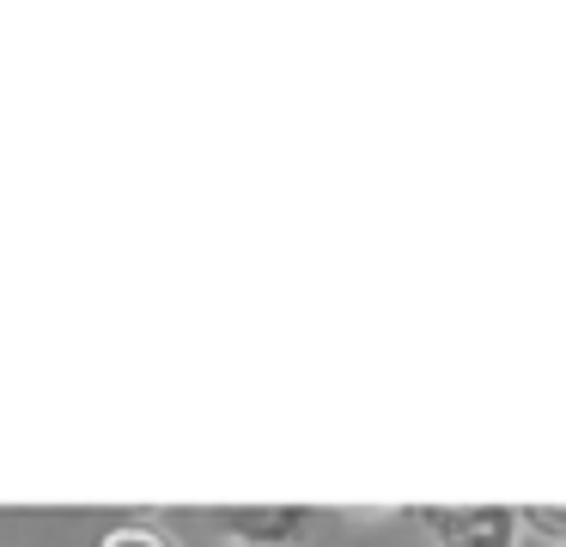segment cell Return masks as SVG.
<instances>
[{
  "instance_id": "3",
  "label": "cell",
  "mask_w": 566,
  "mask_h": 547,
  "mask_svg": "<svg viewBox=\"0 0 566 547\" xmlns=\"http://www.w3.org/2000/svg\"><path fill=\"white\" fill-rule=\"evenodd\" d=\"M98 547H177V541L159 529V523H116Z\"/></svg>"
},
{
  "instance_id": "1",
  "label": "cell",
  "mask_w": 566,
  "mask_h": 547,
  "mask_svg": "<svg viewBox=\"0 0 566 547\" xmlns=\"http://www.w3.org/2000/svg\"><path fill=\"white\" fill-rule=\"evenodd\" d=\"M420 523L439 535V547H517V517L512 505H420Z\"/></svg>"
},
{
  "instance_id": "4",
  "label": "cell",
  "mask_w": 566,
  "mask_h": 547,
  "mask_svg": "<svg viewBox=\"0 0 566 547\" xmlns=\"http://www.w3.org/2000/svg\"><path fill=\"white\" fill-rule=\"evenodd\" d=\"M517 517H524V529H536L542 541L566 547V505H524Z\"/></svg>"
},
{
  "instance_id": "2",
  "label": "cell",
  "mask_w": 566,
  "mask_h": 547,
  "mask_svg": "<svg viewBox=\"0 0 566 547\" xmlns=\"http://www.w3.org/2000/svg\"><path fill=\"white\" fill-rule=\"evenodd\" d=\"M220 523L232 529V541H244V547H298L311 529V511H298V505H238V511H220Z\"/></svg>"
}]
</instances>
